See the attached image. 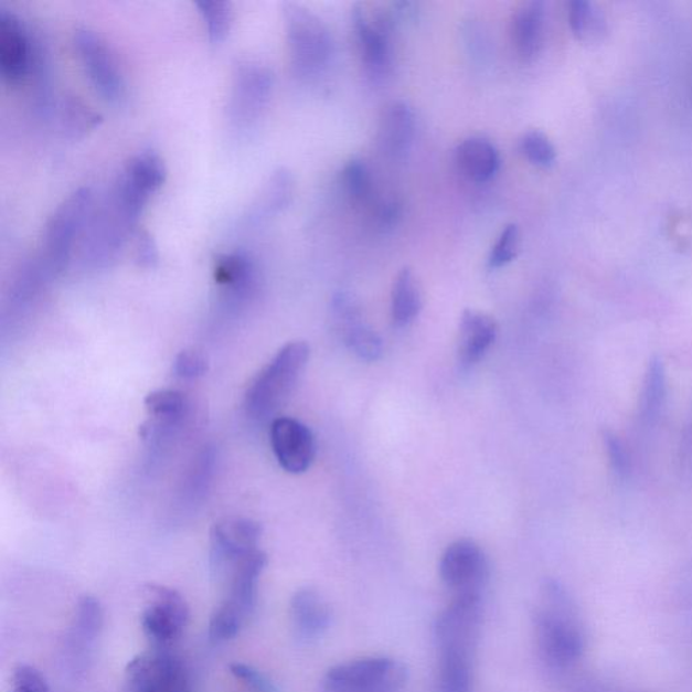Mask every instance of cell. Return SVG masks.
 Here are the masks:
<instances>
[{"label": "cell", "instance_id": "cell-1", "mask_svg": "<svg viewBox=\"0 0 692 692\" xmlns=\"http://www.w3.org/2000/svg\"><path fill=\"white\" fill-rule=\"evenodd\" d=\"M535 637L547 664L568 667L585 651V634L573 598L555 579L541 587V605L534 616Z\"/></svg>", "mask_w": 692, "mask_h": 692}, {"label": "cell", "instance_id": "cell-2", "mask_svg": "<svg viewBox=\"0 0 692 692\" xmlns=\"http://www.w3.org/2000/svg\"><path fill=\"white\" fill-rule=\"evenodd\" d=\"M310 359L305 341L288 342L246 390L244 407L256 420L270 417L286 402Z\"/></svg>", "mask_w": 692, "mask_h": 692}, {"label": "cell", "instance_id": "cell-3", "mask_svg": "<svg viewBox=\"0 0 692 692\" xmlns=\"http://www.w3.org/2000/svg\"><path fill=\"white\" fill-rule=\"evenodd\" d=\"M291 70L300 79L322 74L333 54V39L320 17L305 6L286 3L283 8Z\"/></svg>", "mask_w": 692, "mask_h": 692}, {"label": "cell", "instance_id": "cell-4", "mask_svg": "<svg viewBox=\"0 0 692 692\" xmlns=\"http://www.w3.org/2000/svg\"><path fill=\"white\" fill-rule=\"evenodd\" d=\"M93 200L92 190L83 187L72 192L47 222L39 257L54 278L68 267L76 241L86 232L94 213Z\"/></svg>", "mask_w": 692, "mask_h": 692}, {"label": "cell", "instance_id": "cell-5", "mask_svg": "<svg viewBox=\"0 0 692 692\" xmlns=\"http://www.w3.org/2000/svg\"><path fill=\"white\" fill-rule=\"evenodd\" d=\"M407 677V667L398 660L365 658L330 668L322 692H400Z\"/></svg>", "mask_w": 692, "mask_h": 692}, {"label": "cell", "instance_id": "cell-6", "mask_svg": "<svg viewBox=\"0 0 692 692\" xmlns=\"http://www.w3.org/2000/svg\"><path fill=\"white\" fill-rule=\"evenodd\" d=\"M167 178L164 161L155 152H142L131 159L120 174L108 202L136 226L150 198L160 190Z\"/></svg>", "mask_w": 692, "mask_h": 692}, {"label": "cell", "instance_id": "cell-7", "mask_svg": "<svg viewBox=\"0 0 692 692\" xmlns=\"http://www.w3.org/2000/svg\"><path fill=\"white\" fill-rule=\"evenodd\" d=\"M352 20L365 72L372 79L381 81L393 65L391 35L400 23L393 6L388 10L371 11L359 3L354 6Z\"/></svg>", "mask_w": 692, "mask_h": 692}, {"label": "cell", "instance_id": "cell-8", "mask_svg": "<svg viewBox=\"0 0 692 692\" xmlns=\"http://www.w3.org/2000/svg\"><path fill=\"white\" fill-rule=\"evenodd\" d=\"M274 89V74L255 60H244L234 68L228 117L237 130L251 129L262 117Z\"/></svg>", "mask_w": 692, "mask_h": 692}, {"label": "cell", "instance_id": "cell-9", "mask_svg": "<svg viewBox=\"0 0 692 692\" xmlns=\"http://www.w3.org/2000/svg\"><path fill=\"white\" fill-rule=\"evenodd\" d=\"M125 692H191L190 672L178 656L155 649L126 667Z\"/></svg>", "mask_w": 692, "mask_h": 692}, {"label": "cell", "instance_id": "cell-10", "mask_svg": "<svg viewBox=\"0 0 692 692\" xmlns=\"http://www.w3.org/2000/svg\"><path fill=\"white\" fill-rule=\"evenodd\" d=\"M147 607L142 613L143 634L156 647L166 648L180 639L190 621V607L177 589L161 585L143 588Z\"/></svg>", "mask_w": 692, "mask_h": 692}, {"label": "cell", "instance_id": "cell-11", "mask_svg": "<svg viewBox=\"0 0 692 692\" xmlns=\"http://www.w3.org/2000/svg\"><path fill=\"white\" fill-rule=\"evenodd\" d=\"M74 45L77 57L96 93L108 104L123 102L126 95V82L110 46H107L100 35L88 29L77 30Z\"/></svg>", "mask_w": 692, "mask_h": 692}, {"label": "cell", "instance_id": "cell-12", "mask_svg": "<svg viewBox=\"0 0 692 692\" xmlns=\"http://www.w3.org/2000/svg\"><path fill=\"white\" fill-rule=\"evenodd\" d=\"M481 595H455L437 617L435 637L439 652L472 656L479 639Z\"/></svg>", "mask_w": 692, "mask_h": 692}, {"label": "cell", "instance_id": "cell-13", "mask_svg": "<svg viewBox=\"0 0 692 692\" xmlns=\"http://www.w3.org/2000/svg\"><path fill=\"white\" fill-rule=\"evenodd\" d=\"M439 576L455 595H481L489 579V562L471 540H457L445 550Z\"/></svg>", "mask_w": 692, "mask_h": 692}, {"label": "cell", "instance_id": "cell-14", "mask_svg": "<svg viewBox=\"0 0 692 692\" xmlns=\"http://www.w3.org/2000/svg\"><path fill=\"white\" fill-rule=\"evenodd\" d=\"M332 315L337 333L349 351L365 361L382 358L383 342L381 337L365 322L363 312L356 300L347 292L334 295Z\"/></svg>", "mask_w": 692, "mask_h": 692}, {"label": "cell", "instance_id": "cell-15", "mask_svg": "<svg viewBox=\"0 0 692 692\" xmlns=\"http://www.w3.org/2000/svg\"><path fill=\"white\" fill-rule=\"evenodd\" d=\"M263 529L249 519L222 520L212 529V558L216 571L228 573L241 558L258 551Z\"/></svg>", "mask_w": 692, "mask_h": 692}, {"label": "cell", "instance_id": "cell-16", "mask_svg": "<svg viewBox=\"0 0 692 692\" xmlns=\"http://www.w3.org/2000/svg\"><path fill=\"white\" fill-rule=\"evenodd\" d=\"M270 445L280 467L299 475L309 469L316 457V439L311 430L298 419L280 417L273 420Z\"/></svg>", "mask_w": 692, "mask_h": 692}, {"label": "cell", "instance_id": "cell-17", "mask_svg": "<svg viewBox=\"0 0 692 692\" xmlns=\"http://www.w3.org/2000/svg\"><path fill=\"white\" fill-rule=\"evenodd\" d=\"M34 39L13 13L0 10V72L11 86L28 79L32 70Z\"/></svg>", "mask_w": 692, "mask_h": 692}, {"label": "cell", "instance_id": "cell-18", "mask_svg": "<svg viewBox=\"0 0 692 692\" xmlns=\"http://www.w3.org/2000/svg\"><path fill=\"white\" fill-rule=\"evenodd\" d=\"M214 281L224 304L238 307L248 302L258 290V269L245 252H231L216 258Z\"/></svg>", "mask_w": 692, "mask_h": 692}, {"label": "cell", "instance_id": "cell-19", "mask_svg": "<svg viewBox=\"0 0 692 692\" xmlns=\"http://www.w3.org/2000/svg\"><path fill=\"white\" fill-rule=\"evenodd\" d=\"M415 136L413 108L403 100L391 102L379 120L377 143L390 159L401 160L411 152Z\"/></svg>", "mask_w": 692, "mask_h": 692}, {"label": "cell", "instance_id": "cell-20", "mask_svg": "<svg viewBox=\"0 0 692 692\" xmlns=\"http://www.w3.org/2000/svg\"><path fill=\"white\" fill-rule=\"evenodd\" d=\"M498 324L485 312L466 310L462 312L459 332V360L469 369L478 364L496 342Z\"/></svg>", "mask_w": 692, "mask_h": 692}, {"label": "cell", "instance_id": "cell-21", "mask_svg": "<svg viewBox=\"0 0 692 692\" xmlns=\"http://www.w3.org/2000/svg\"><path fill=\"white\" fill-rule=\"evenodd\" d=\"M268 557L266 553L258 550L251 555L241 558L234 567L228 571L231 589H228V601L239 607L249 617L254 613L257 604L258 581L263 571L266 569Z\"/></svg>", "mask_w": 692, "mask_h": 692}, {"label": "cell", "instance_id": "cell-22", "mask_svg": "<svg viewBox=\"0 0 692 692\" xmlns=\"http://www.w3.org/2000/svg\"><path fill=\"white\" fill-rule=\"evenodd\" d=\"M290 611L295 629L304 639H317L332 622L328 601L311 587L300 588L292 595Z\"/></svg>", "mask_w": 692, "mask_h": 692}, {"label": "cell", "instance_id": "cell-23", "mask_svg": "<svg viewBox=\"0 0 692 692\" xmlns=\"http://www.w3.org/2000/svg\"><path fill=\"white\" fill-rule=\"evenodd\" d=\"M545 25V6L543 2L522 3L515 10L511 21V38L517 53L523 60H532L537 56L543 45Z\"/></svg>", "mask_w": 692, "mask_h": 692}, {"label": "cell", "instance_id": "cell-24", "mask_svg": "<svg viewBox=\"0 0 692 692\" xmlns=\"http://www.w3.org/2000/svg\"><path fill=\"white\" fill-rule=\"evenodd\" d=\"M146 407L152 420L141 427L143 438L168 435L177 429L183 423L189 405L180 391L159 390L147 396Z\"/></svg>", "mask_w": 692, "mask_h": 692}, {"label": "cell", "instance_id": "cell-25", "mask_svg": "<svg viewBox=\"0 0 692 692\" xmlns=\"http://www.w3.org/2000/svg\"><path fill=\"white\" fill-rule=\"evenodd\" d=\"M455 155L460 171L477 183L489 182L501 168L498 149L486 138H467L456 148Z\"/></svg>", "mask_w": 692, "mask_h": 692}, {"label": "cell", "instance_id": "cell-26", "mask_svg": "<svg viewBox=\"0 0 692 692\" xmlns=\"http://www.w3.org/2000/svg\"><path fill=\"white\" fill-rule=\"evenodd\" d=\"M295 183L290 171L286 168L270 174L260 195L252 203L248 214L251 224H258L278 215L288 207L294 196Z\"/></svg>", "mask_w": 692, "mask_h": 692}, {"label": "cell", "instance_id": "cell-27", "mask_svg": "<svg viewBox=\"0 0 692 692\" xmlns=\"http://www.w3.org/2000/svg\"><path fill=\"white\" fill-rule=\"evenodd\" d=\"M423 292L417 276L411 268H403L394 280L391 291V318L396 328H405L417 320L423 310Z\"/></svg>", "mask_w": 692, "mask_h": 692}, {"label": "cell", "instance_id": "cell-28", "mask_svg": "<svg viewBox=\"0 0 692 692\" xmlns=\"http://www.w3.org/2000/svg\"><path fill=\"white\" fill-rule=\"evenodd\" d=\"M667 395V379L663 363L659 358L649 361L641 398L639 403V418L643 425H653L663 411Z\"/></svg>", "mask_w": 692, "mask_h": 692}, {"label": "cell", "instance_id": "cell-29", "mask_svg": "<svg viewBox=\"0 0 692 692\" xmlns=\"http://www.w3.org/2000/svg\"><path fill=\"white\" fill-rule=\"evenodd\" d=\"M472 656L439 652L437 692H472Z\"/></svg>", "mask_w": 692, "mask_h": 692}, {"label": "cell", "instance_id": "cell-30", "mask_svg": "<svg viewBox=\"0 0 692 692\" xmlns=\"http://www.w3.org/2000/svg\"><path fill=\"white\" fill-rule=\"evenodd\" d=\"M105 613L100 601L93 595H84L76 606L72 639L77 646L89 647L98 639L104 628Z\"/></svg>", "mask_w": 692, "mask_h": 692}, {"label": "cell", "instance_id": "cell-31", "mask_svg": "<svg viewBox=\"0 0 692 692\" xmlns=\"http://www.w3.org/2000/svg\"><path fill=\"white\" fill-rule=\"evenodd\" d=\"M57 119L60 128L71 138H79L102 123L98 114L76 98L62 100L57 108Z\"/></svg>", "mask_w": 692, "mask_h": 692}, {"label": "cell", "instance_id": "cell-32", "mask_svg": "<svg viewBox=\"0 0 692 692\" xmlns=\"http://www.w3.org/2000/svg\"><path fill=\"white\" fill-rule=\"evenodd\" d=\"M342 184L347 194L360 204H376L375 187H373L369 167L361 160H351L342 171Z\"/></svg>", "mask_w": 692, "mask_h": 692}, {"label": "cell", "instance_id": "cell-33", "mask_svg": "<svg viewBox=\"0 0 692 692\" xmlns=\"http://www.w3.org/2000/svg\"><path fill=\"white\" fill-rule=\"evenodd\" d=\"M195 6L206 25L210 41L213 44H220L231 32L233 21L231 3L203 0V2H196Z\"/></svg>", "mask_w": 692, "mask_h": 692}, {"label": "cell", "instance_id": "cell-34", "mask_svg": "<svg viewBox=\"0 0 692 692\" xmlns=\"http://www.w3.org/2000/svg\"><path fill=\"white\" fill-rule=\"evenodd\" d=\"M246 619L245 613L232 601L225 599L224 604L216 607L212 618H210L209 635L215 642L234 639L239 634Z\"/></svg>", "mask_w": 692, "mask_h": 692}, {"label": "cell", "instance_id": "cell-35", "mask_svg": "<svg viewBox=\"0 0 692 692\" xmlns=\"http://www.w3.org/2000/svg\"><path fill=\"white\" fill-rule=\"evenodd\" d=\"M520 150L534 166L550 168L555 164L556 149L543 131H526V134L521 137Z\"/></svg>", "mask_w": 692, "mask_h": 692}, {"label": "cell", "instance_id": "cell-36", "mask_svg": "<svg viewBox=\"0 0 692 692\" xmlns=\"http://www.w3.org/2000/svg\"><path fill=\"white\" fill-rule=\"evenodd\" d=\"M521 244L520 227L517 224L504 226L492 246L489 257V267L497 269L508 266L519 255Z\"/></svg>", "mask_w": 692, "mask_h": 692}, {"label": "cell", "instance_id": "cell-37", "mask_svg": "<svg viewBox=\"0 0 692 692\" xmlns=\"http://www.w3.org/2000/svg\"><path fill=\"white\" fill-rule=\"evenodd\" d=\"M209 363L206 356L195 349H185L173 361L174 375L182 379H198L206 375Z\"/></svg>", "mask_w": 692, "mask_h": 692}, {"label": "cell", "instance_id": "cell-38", "mask_svg": "<svg viewBox=\"0 0 692 692\" xmlns=\"http://www.w3.org/2000/svg\"><path fill=\"white\" fill-rule=\"evenodd\" d=\"M601 441H604L613 472L619 479L628 477L630 462L621 439L614 435L611 430L604 429L601 430Z\"/></svg>", "mask_w": 692, "mask_h": 692}, {"label": "cell", "instance_id": "cell-39", "mask_svg": "<svg viewBox=\"0 0 692 692\" xmlns=\"http://www.w3.org/2000/svg\"><path fill=\"white\" fill-rule=\"evenodd\" d=\"M228 671H231L234 678L241 680V683H244L246 688L254 692H279L273 680L264 675V673L258 671L255 667L244 663H232L228 666Z\"/></svg>", "mask_w": 692, "mask_h": 692}, {"label": "cell", "instance_id": "cell-40", "mask_svg": "<svg viewBox=\"0 0 692 692\" xmlns=\"http://www.w3.org/2000/svg\"><path fill=\"white\" fill-rule=\"evenodd\" d=\"M13 683L14 690L11 692H50L45 677L28 664H20L15 668Z\"/></svg>", "mask_w": 692, "mask_h": 692}, {"label": "cell", "instance_id": "cell-41", "mask_svg": "<svg viewBox=\"0 0 692 692\" xmlns=\"http://www.w3.org/2000/svg\"><path fill=\"white\" fill-rule=\"evenodd\" d=\"M568 20L571 30L577 38H585L594 29V10L586 0H574L569 3Z\"/></svg>", "mask_w": 692, "mask_h": 692}, {"label": "cell", "instance_id": "cell-42", "mask_svg": "<svg viewBox=\"0 0 692 692\" xmlns=\"http://www.w3.org/2000/svg\"><path fill=\"white\" fill-rule=\"evenodd\" d=\"M136 262L143 268H153L159 262L158 246L147 232L136 233Z\"/></svg>", "mask_w": 692, "mask_h": 692}]
</instances>
